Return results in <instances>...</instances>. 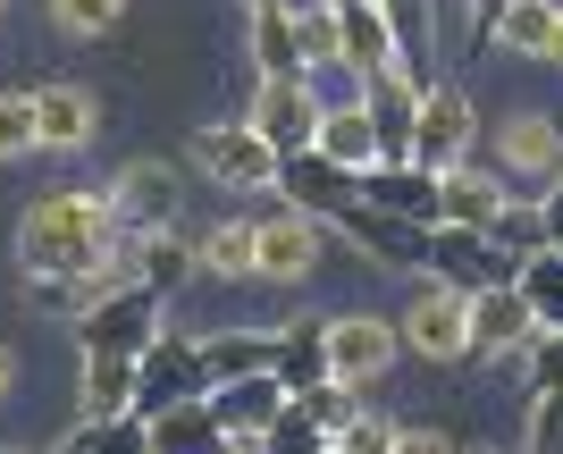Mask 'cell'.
I'll use <instances>...</instances> for the list:
<instances>
[{
    "label": "cell",
    "mask_w": 563,
    "mask_h": 454,
    "mask_svg": "<svg viewBox=\"0 0 563 454\" xmlns=\"http://www.w3.org/2000/svg\"><path fill=\"white\" fill-rule=\"evenodd\" d=\"M244 9H269V0H244Z\"/></svg>",
    "instance_id": "f6af8a7d"
},
{
    "label": "cell",
    "mask_w": 563,
    "mask_h": 454,
    "mask_svg": "<svg viewBox=\"0 0 563 454\" xmlns=\"http://www.w3.org/2000/svg\"><path fill=\"white\" fill-rule=\"evenodd\" d=\"M387 454H463V446H454L446 430H429V421H412V430H396V446H387Z\"/></svg>",
    "instance_id": "ab89813d"
},
{
    "label": "cell",
    "mask_w": 563,
    "mask_h": 454,
    "mask_svg": "<svg viewBox=\"0 0 563 454\" xmlns=\"http://www.w3.org/2000/svg\"><path fill=\"white\" fill-rule=\"evenodd\" d=\"M329 446H336V454H387V446H396V421L362 405V412H353V421H345V430L329 438Z\"/></svg>",
    "instance_id": "74e56055"
},
{
    "label": "cell",
    "mask_w": 563,
    "mask_h": 454,
    "mask_svg": "<svg viewBox=\"0 0 563 454\" xmlns=\"http://www.w3.org/2000/svg\"><path fill=\"white\" fill-rule=\"evenodd\" d=\"M505 202H514V186H496L488 168H471V160L438 168V219H454V228H488Z\"/></svg>",
    "instance_id": "7402d4cb"
},
{
    "label": "cell",
    "mask_w": 563,
    "mask_h": 454,
    "mask_svg": "<svg viewBox=\"0 0 563 454\" xmlns=\"http://www.w3.org/2000/svg\"><path fill=\"white\" fill-rule=\"evenodd\" d=\"M286 405L295 412H311V421H320V430H345L353 412H362V387H345V379H320V387H295V396H286Z\"/></svg>",
    "instance_id": "e575fe53"
},
{
    "label": "cell",
    "mask_w": 563,
    "mask_h": 454,
    "mask_svg": "<svg viewBox=\"0 0 563 454\" xmlns=\"http://www.w3.org/2000/svg\"><path fill=\"white\" fill-rule=\"evenodd\" d=\"M135 362L126 354H85V387H76V421H118L135 412Z\"/></svg>",
    "instance_id": "d4e9b609"
},
{
    "label": "cell",
    "mask_w": 563,
    "mask_h": 454,
    "mask_svg": "<svg viewBox=\"0 0 563 454\" xmlns=\"http://www.w3.org/2000/svg\"><path fill=\"white\" fill-rule=\"evenodd\" d=\"M118 18H126V0H51V25H59V34H76V43L110 34Z\"/></svg>",
    "instance_id": "d590c367"
},
{
    "label": "cell",
    "mask_w": 563,
    "mask_h": 454,
    "mask_svg": "<svg viewBox=\"0 0 563 454\" xmlns=\"http://www.w3.org/2000/svg\"><path fill=\"white\" fill-rule=\"evenodd\" d=\"M521 454H563V387H530V430Z\"/></svg>",
    "instance_id": "8d00e7d4"
},
{
    "label": "cell",
    "mask_w": 563,
    "mask_h": 454,
    "mask_svg": "<svg viewBox=\"0 0 563 454\" xmlns=\"http://www.w3.org/2000/svg\"><path fill=\"white\" fill-rule=\"evenodd\" d=\"M135 412H152V405H177V396H202V362H194V336H177V329H161L152 345L135 354Z\"/></svg>",
    "instance_id": "9a60e30c"
},
{
    "label": "cell",
    "mask_w": 563,
    "mask_h": 454,
    "mask_svg": "<svg viewBox=\"0 0 563 454\" xmlns=\"http://www.w3.org/2000/svg\"><path fill=\"white\" fill-rule=\"evenodd\" d=\"M0 454H25V446H0Z\"/></svg>",
    "instance_id": "bcb514c9"
},
{
    "label": "cell",
    "mask_w": 563,
    "mask_h": 454,
    "mask_svg": "<svg viewBox=\"0 0 563 454\" xmlns=\"http://www.w3.org/2000/svg\"><path fill=\"white\" fill-rule=\"evenodd\" d=\"M51 454H152V438H143V412H118V421H76Z\"/></svg>",
    "instance_id": "f546056e"
},
{
    "label": "cell",
    "mask_w": 563,
    "mask_h": 454,
    "mask_svg": "<svg viewBox=\"0 0 563 454\" xmlns=\"http://www.w3.org/2000/svg\"><path fill=\"white\" fill-rule=\"evenodd\" d=\"M143 438H152V454H228V430H219L211 396L152 405V412H143Z\"/></svg>",
    "instance_id": "ac0fdd59"
},
{
    "label": "cell",
    "mask_w": 563,
    "mask_h": 454,
    "mask_svg": "<svg viewBox=\"0 0 563 454\" xmlns=\"http://www.w3.org/2000/svg\"><path fill=\"white\" fill-rule=\"evenodd\" d=\"M514 287H521V303H530L539 329H563V253H555V244L521 253V262H514Z\"/></svg>",
    "instance_id": "83f0119b"
},
{
    "label": "cell",
    "mask_w": 563,
    "mask_h": 454,
    "mask_svg": "<svg viewBox=\"0 0 563 454\" xmlns=\"http://www.w3.org/2000/svg\"><path fill=\"white\" fill-rule=\"evenodd\" d=\"M471 144H479V110H471V93H463V85H421L412 126H404V160L454 168V160H471Z\"/></svg>",
    "instance_id": "3957f363"
},
{
    "label": "cell",
    "mask_w": 563,
    "mask_h": 454,
    "mask_svg": "<svg viewBox=\"0 0 563 454\" xmlns=\"http://www.w3.org/2000/svg\"><path fill=\"white\" fill-rule=\"evenodd\" d=\"M269 379H278L286 396L329 379V311H311L295 329H269Z\"/></svg>",
    "instance_id": "44dd1931"
},
{
    "label": "cell",
    "mask_w": 563,
    "mask_h": 454,
    "mask_svg": "<svg viewBox=\"0 0 563 454\" xmlns=\"http://www.w3.org/2000/svg\"><path fill=\"white\" fill-rule=\"evenodd\" d=\"M421 269L438 287H454V295L488 287V278H514V262L488 253V236H479V228H454V219H429L421 228Z\"/></svg>",
    "instance_id": "30bf717a"
},
{
    "label": "cell",
    "mask_w": 563,
    "mask_h": 454,
    "mask_svg": "<svg viewBox=\"0 0 563 454\" xmlns=\"http://www.w3.org/2000/svg\"><path fill=\"white\" fill-rule=\"evenodd\" d=\"M547 59L563 68V0H555V34H547Z\"/></svg>",
    "instance_id": "7bdbcfd3"
},
{
    "label": "cell",
    "mask_w": 563,
    "mask_h": 454,
    "mask_svg": "<svg viewBox=\"0 0 563 454\" xmlns=\"http://www.w3.org/2000/svg\"><path fill=\"white\" fill-rule=\"evenodd\" d=\"M329 454H336V446H329Z\"/></svg>",
    "instance_id": "f907efd6"
},
{
    "label": "cell",
    "mask_w": 563,
    "mask_h": 454,
    "mask_svg": "<svg viewBox=\"0 0 563 454\" xmlns=\"http://www.w3.org/2000/svg\"><path fill=\"white\" fill-rule=\"evenodd\" d=\"M479 454H496V446H479Z\"/></svg>",
    "instance_id": "7dc6e473"
},
{
    "label": "cell",
    "mask_w": 563,
    "mask_h": 454,
    "mask_svg": "<svg viewBox=\"0 0 563 454\" xmlns=\"http://www.w3.org/2000/svg\"><path fill=\"white\" fill-rule=\"evenodd\" d=\"M194 269H211V278H253V219H219L194 236Z\"/></svg>",
    "instance_id": "f1b7e54d"
},
{
    "label": "cell",
    "mask_w": 563,
    "mask_h": 454,
    "mask_svg": "<svg viewBox=\"0 0 563 454\" xmlns=\"http://www.w3.org/2000/svg\"><path fill=\"white\" fill-rule=\"evenodd\" d=\"M539 219H547V244H563V168L547 177V193H539Z\"/></svg>",
    "instance_id": "60d3db41"
},
{
    "label": "cell",
    "mask_w": 563,
    "mask_h": 454,
    "mask_svg": "<svg viewBox=\"0 0 563 454\" xmlns=\"http://www.w3.org/2000/svg\"><path fill=\"white\" fill-rule=\"evenodd\" d=\"M253 454H329V430H320L311 412L278 405V412H269V430L253 438Z\"/></svg>",
    "instance_id": "836d02e7"
},
{
    "label": "cell",
    "mask_w": 563,
    "mask_h": 454,
    "mask_svg": "<svg viewBox=\"0 0 563 454\" xmlns=\"http://www.w3.org/2000/svg\"><path fill=\"white\" fill-rule=\"evenodd\" d=\"M353 193H362L371 211L404 219V228H429V219H438V168H421V160H371L353 177Z\"/></svg>",
    "instance_id": "7c38bea8"
},
{
    "label": "cell",
    "mask_w": 563,
    "mask_h": 454,
    "mask_svg": "<svg viewBox=\"0 0 563 454\" xmlns=\"http://www.w3.org/2000/svg\"><path fill=\"white\" fill-rule=\"evenodd\" d=\"M311 152H320V160H336V168H353V177L378 160V126H371V110H362V93L320 110V144H311Z\"/></svg>",
    "instance_id": "cb8c5ba5"
},
{
    "label": "cell",
    "mask_w": 563,
    "mask_h": 454,
    "mask_svg": "<svg viewBox=\"0 0 563 454\" xmlns=\"http://www.w3.org/2000/svg\"><path fill=\"white\" fill-rule=\"evenodd\" d=\"M101 202H110L118 236H152V228H177V168L168 160H126L101 186Z\"/></svg>",
    "instance_id": "9c48e42d"
},
{
    "label": "cell",
    "mask_w": 563,
    "mask_h": 454,
    "mask_svg": "<svg viewBox=\"0 0 563 454\" xmlns=\"http://www.w3.org/2000/svg\"><path fill=\"white\" fill-rule=\"evenodd\" d=\"M505 9V0H463V18H471V34H488V18Z\"/></svg>",
    "instance_id": "b9f144b4"
},
{
    "label": "cell",
    "mask_w": 563,
    "mask_h": 454,
    "mask_svg": "<svg viewBox=\"0 0 563 454\" xmlns=\"http://www.w3.org/2000/svg\"><path fill=\"white\" fill-rule=\"evenodd\" d=\"M396 320L387 311H329V379L345 387H378L396 370Z\"/></svg>",
    "instance_id": "8992f818"
},
{
    "label": "cell",
    "mask_w": 563,
    "mask_h": 454,
    "mask_svg": "<svg viewBox=\"0 0 563 454\" xmlns=\"http://www.w3.org/2000/svg\"><path fill=\"white\" fill-rule=\"evenodd\" d=\"M101 135V101L85 85H34V152H85Z\"/></svg>",
    "instance_id": "2e32d148"
},
{
    "label": "cell",
    "mask_w": 563,
    "mask_h": 454,
    "mask_svg": "<svg viewBox=\"0 0 563 454\" xmlns=\"http://www.w3.org/2000/svg\"><path fill=\"white\" fill-rule=\"evenodd\" d=\"M320 253H329V228L295 202L278 219H253V278H269V287H303L320 269Z\"/></svg>",
    "instance_id": "5b68a950"
},
{
    "label": "cell",
    "mask_w": 563,
    "mask_h": 454,
    "mask_svg": "<svg viewBox=\"0 0 563 454\" xmlns=\"http://www.w3.org/2000/svg\"><path fill=\"white\" fill-rule=\"evenodd\" d=\"M329 236H345V244H362L378 269H421V228H404V219H387V211H371L362 193H353L345 211L329 219Z\"/></svg>",
    "instance_id": "e0dca14e"
},
{
    "label": "cell",
    "mask_w": 563,
    "mask_h": 454,
    "mask_svg": "<svg viewBox=\"0 0 563 454\" xmlns=\"http://www.w3.org/2000/svg\"><path fill=\"white\" fill-rule=\"evenodd\" d=\"M547 34H555V0H505L479 43L514 51V59H547Z\"/></svg>",
    "instance_id": "484cf974"
},
{
    "label": "cell",
    "mask_w": 563,
    "mask_h": 454,
    "mask_svg": "<svg viewBox=\"0 0 563 454\" xmlns=\"http://www.w3.org/2000/svg\"><path fill=\"white\" fill-rule=\"evenodd\" d=\"M396 345H404V354H421V362H463V354H471V336H463V295L438 287V278H421V287H412V303L396 311Z\"/></svg>",
    "instance_id": "ba28073f"
},
{
    "label": "cell",
    "mask_w": 563,
    "mask_h": 454,
    "mask_svg": "<svg viewBox=\"0 0 563 454\" xmlns=\"http://www.w3.org/2000/svg\"><path fill=\"white\" fill-rule=\"evenodd\" d=\"M496 160L514 168L521 186H547L563 168V119L555 110H514V119H496Z\"/></svg>",
    "instance_id": "5bb4252c"
},
{
    "label": "cell",
    "mask_w": 563,
    "mask_h": 454,
    "mask_svg": "<svg viewBox=\"0 0 563 454\" xmlns=\"http://www.w3.org/2000/svg\"><path fill=\"white\" fill-rule=\"evenodd\" d=\"M555 253H563V244H555Z\"/></svg>",
    "instance_id": "c3c4849f"
},
{
    "label": "cell",
    "mask_w": 563,
    "mask_h": 454,
    "mask_svg": "<svg viewBox=\"0 0 563 454\" xmlns=\"http://www.w3.org/2000/svg\"><path fill=\"white\" fill-rule=\"evenodd\" d=\"M34 152V93H0V160Z\"/></svg>",
    "instance_id": "f35d334b"
},
{
    "label": "cell",
    "mask_w": 563,
    "mask_h": 454,
    "mask_svg": "<svg viewBox=\"0 0 563 454\" xmlns=\"http://www.w3.org/2000/svg\"><path fill=\"white\" fill-rule=\"evenodd\" d=\"M118 253V219L101 193H43L34 211L18 219V262L25 278H68V269H93Z\"/></svg>",
    "instance_id": "6da1fadb"
},
{
    "label": "cell",
    "mask_w": 563,
    "mask_h": 454,
    "mask_svg": "<svg viewBox=\"0 0 563 454\" xmlns=\"http://www.w3.org/2000/svg\"><path fill=\"white\" fill-rule=\"evenodd\" d=\"M194 168H202L211 186H228V193H269L278 186V152L261 144L244 119L235 126H202V135H194Z\"/></svg>",
    "instance_id": "52a82bcc"
},
{
    "label": "cell",
    "mask_w": 563,
    "mask_h": 454,
    "mask_svg": "<svg viewBox=\"0 0 563 454\" xmlns=\"http://www.w3.org/2000/svg\"><path fill=\"white\" fill-rule=\"evenodd\" d=\"M555 336H563V329H555Z\"/></svg>",
    "instance_id": "681fc988"
},
{
    "label": "cell",
    "mask_w": 563,
    "mask_h": 454,
    "mask_svg": "<svg viewBox=\"0 0 563 454\" xmlns=\"http://www.w3.org/2000/svg\"><path fill=\"white\" fill-rule=\"evenodd\" d=\"M161 329H168V295H152L143 278H118L110 295H93L76 311V354H126L135 362Z\"/></svg>",
    "instance_id": "7a4b0ae2"
},
{
    "label": "cell",
    "mask_w": 563,
    "mask_h": 454,
    "mask_svg": "<svg viewBox=\"0 0 563 454\" xmlns=\"http://www.w3.org/2000/svg\"><path fill=\"white\" fill-rule=\"evenodd\" d=\"M479 236H488V253L521 262V253H539V244H547V219H539V202H505V211H496Z\"/></svg>",
    "instance_id": "d6a6232c"
},
{
    "label": "cell",
    "mask_w": 563,
    "mask_h": 454,
    "mask_svg": "<svg viewBox=\"0 0 563 454\" xmlns=\"http://www.w3.org/2000/svg\"><path fill=\"white\" fill-rule=\"evenodd\" d=\"M463 336H471V354H521L530 336H539V320H530V303H521L514 278H488V287H471L463 295Z\"/></svg>",
    "instance_id": "8fae6325"
},
{
    "label": "cell",
    "mask_w": 563,
    "mask_h": 454,
    "mask_svg": "<svg viewBox=\"0 0 563 454\" xmlns=\"http://www.w3.org/2000/svg\"><path fill=\"white\" fill-rule=\"evenodd\" d=\"M135 244V278L152 295H177L194 278V236H177V228H152V236H126Z\"/></svg>",
    "instance_id": "4316f807"
},
{
    "label": "cell",
    "mask_w": 563,
    "mask_h": 454,
    "mask_svg": "<svg viewBox=\"0 0 563 454\" xmlns=\"http://www.w3.org/2000/svg\"><path fill=\"white\" fill-rule=\"evenodd\" d=\"M286 18H295V51H303V76L336 68V0H311V9H295V0H286Z\"/></svg>",
    "instance_id": "1f68e13d"
},
{
    "label": "cell",
    "mask_w": 563,
    "mask_h": 454,
    "mask_svg": "<svg viewBox=\"0 0 563 454\" xmlns=\"http://www.w3.org/2000/svg\"><path fill=\"white\" fill-rule=\"evenodd\" d=\"M9 387H18V354H9V345H0V396H9Z\"/></svg>",
    "instance_id": "ee69618b"
},
{
    "label": "cell",
    "mask_w": 563,
    "mask_h": 454,
    "mask_svg": "<svg viewBox=\"0 0 563 454\" xmlns=\"http://www.w3.org/2000/svg\"><path fill=\"white\" fill-rule=\"evenodd\" d=\"M194 362H202V387L261 379V370H269V329H219V336H194Z\"/></svg>",
    "instance_id": "603a6c76"
},
{
    "label": "cell",
    "mask_w": 563,
    "mask_h": 454,
    "mask_svg": "<svg viewBox=\"0 0 563 454\" xmlns=\"http://www.w3.org/2000/svg\"><path fill=\"white\" fill-rule=\"evenodd\" d=\"M336 68L353 76V93H362L371 76L404 68L396 34H387V18H378V0H336Z\"/></svg>",
    "instance_id": "4fadbf2b"
},
{
    "label": "cell",
    "mask_w": 563,
    "mask_h": 454,
    "mask_svg": "<svg viewBox=\"0 0 563 454\" xmlns=\"http://www.w3.org/2000/svg\"><path fill=\"white\" fill-rule=\"evenodd\" d=\"M269 193H286L295 211H311L320 228H329V219L353 202V168L320 160V152H295V160H278V186H269Z\"/></svg>",
    "instance_id": "d6986e66"
},
{
    "label": "cell",
    "mask_w": 563,
    "mask_h": 454,
    "mask_svg": "<svg viewBox=\"0 0 563 454\" xmlns=\"http://www.w3.org/2000/svg\"><path fill=\"white\" fill-rule=\"evenodd\" d=\"M211 396V412H219V430H228V454H253V438L269 430V412L286 405V387L261 370V379H235V387H202Z\"/></svg>",
    "instance_id": "ffe728a7"
},
{
    "label": "cell",
    "mask_w": 563,
    "mask_h": 454,
    "mask_svg": "<svg viewBox=\"0 0 563 454\" xmlns=\"http://www.w3.org/2000/svg\"><path fill=\"white\" fill-rule=\"evenodd\" d=\"M253 59H261V76H303V51H295V18H286V0L253 9Z\"/></svg>",
    "instance_id": "4dcf8cb0"
},
{
    "label": "cell",
    "mask_w": 563,
    "mask_h": 454,
    "mask_svg": "<svg viewBox=\"0 0 563 454\" xmlns=\"http://www.w3.org/2000/svg\"><path fill=\"white\" fill-rule=\"evenodd\" d=\"M320 110H329V93H320L311 76H261V93H253V110H244V126H253L278 160H295V152L320 144Z\"/></svg>",
    "instance_id": "277c9868"
}]
</instances>
